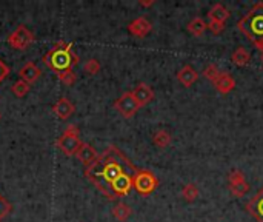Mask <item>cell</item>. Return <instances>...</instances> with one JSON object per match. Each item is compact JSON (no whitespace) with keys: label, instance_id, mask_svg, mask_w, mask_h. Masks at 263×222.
Instances as JSON below:
<instances>
[{"label":"cell","instance_id":"obj_1","mask_svg":"<svg viewBox=\"0 0 263 222\" xmlns=\"http://www.w3.org/2000/svg\"><path fill=\"white\" fill-rule=\"evenodd\" d=\"M237 28L261 53L263 51V2H257L246 13V16L237 22Z\"/></svg>","mask_w":263,"mask_h":222},{"label":"cell","instance_id":"obj_2","mask_svg":"<svg viewBox=\"0 0 263 222\" xmlns=\"http://www.w3.org/2000/svg\"><path fill=\"white\" fill-rule=\"evenodd\" d=\"M43 63L56 71H65V69H72L78 63V56L72 50V43H66L63 40L56 42V45L43 56Z\"/></svg>","mask_w":263,"mask_h":222},{"label":"cell","instance_id":"obj_3","mask_svg":"<svg viewBox=\"0 0 263 222\" xmlns=\"http://www.w3.org/2000/svg\"><path fill=\"white\" fill-rule=\"evenodd\" d=\"M82 139H80V130L77 125L71 124L68 125L62 134L59 136L56 145L59 150L65 155V156H75V153L78 152V148L82 145Z\"/></svg>","mask_w":263,"mask_h":222},{"label":"cell","instance_id":"obj_4","mask_svg":"<svg viewBox=\"0 0 263 222\" xmlns=\"http://www.w3.org/2000/svg\"><path fill=\"white\" fill-rule=\"evenodd\" d=\"M159 187V179L157 176L149 171V170H137L133 175V188L142 194V196H148L151 193H154V190Z\"/></svg>","mask_w":263,"mask_h":222},{"label":"cell","instance_id":"obj_5","mask_svg":"<svg viewBox=\"0 0 263 222\" xmlns=\"http://www.w3.org/2000/svg\"><path fill=\"white\" fill-rule=\"evenodd\" d=\"M34 33L27 28L25 25H19L10 36H8V45L13 50L17 51H25L27 48H30L34 42Z\"/></svg>","mask_w":263,"mask_h":222},{"label":"cell","instance_id":"obj_6","mask_svg":"<svg viewBox=\"0 0 263 222\" xmlns=\"http://www.w3.org/2000/svg\"><path fill=\"white\" fill-rule=\"evenodd\" d=\"M114 108L119 111V114L125 119H131L133 116H136V113L140 110L137 101L134 99L131 91L123 93L119 99H116L114 102Z\"/></svg>","mask_w":263,"mask_h":222},{"label":"cell","instance_id":"obj_7","mask_svg":"<svg viewBox=\"0 0 263 222\" xmlns=\"http://www.w3.org/2000/svg\"><path fill=\"white\" fill-rule=\"evenodd\" d=\"M228 187L235 198H243L249 191V184L246 182L243 173L239 170H232L228 175Z\"/></svg>","mask_w":263,"mask_h":222},{"label":"cell","instance_id":"obj_8","mask_svg":"<svg viewBox=\"0 0 263 222\" xmlns=\"http://www.w3.org/2000/svg\"><path fill=\"white\" fill-rule=\"evenodd\" d=\"M151 31H152V25L146 17H137L133 22H129V25H128V33L137 39L146 37Z\"/></svg>","mask_w":263,"mask_h":222},{"label":"cell","instance_id":"obj_9","mask_svg":"<svg viewBox=\"0 0 263 222\" xmlns=\"http://www.w3.org/2000/svg\"><path fill=\"white\" fill-rule=\"evenodd\" d=\"M131 188H133V175H128V173L119 176V178L111 184V191H113V194H114L117 199L126 196V194L131 191Z\"/></svg>","mask_w":263,"mask_h":222},{"label":"cell","instance_id":"obj_10","mask_svg":"<svg viewBox=\"0 0 263 222\" xmlns=\"http://www.w3.org/2000/svg\"><path fill=\"white\" fill-rule=\"evenodd\" d=\"M75 158H77V159L85 165V168H86V167L93 165V164L99 159V153L94 150V146H93L91 143L83 142V143L80 145V148H78V152L75 153Z\"/></svg>","mask_w":263,"mask_h":222},{"label":"cell","instance_id":"obj_11","mask_svg":"<svg viewBox=\"0 0 263 222\" xmlns=\"http://www.w3.org/2000/svg\"><path fill=\"white\" fill-rule=\"evenodd\" d=\"M42 76V69L34 63V62H27L20 69H19V78L20 81H25L27 84L33 85L37 82Z\"/></svg>","mask_w":263,"mask_h":222},{"label":"cell","instance_id":"obj_12","mask_svg":"<svg viewBox=\"0 0 263 222\" xmlns=\"http://www.w3.org/2000/svg\"><path fill=\"white\" fill-rule=\"evenodd\" d=\"M246 210L257 222H263V188H260L257 194L248 201Z\"/></svg>","mask_w":263,"mask_h":222},{"label":"cell","instance_id":"obj_13","mask_svg":"<svg viewBox=\"0 0 263 222\" xmlns=\"http://www.w3.org/2000/svg\"><path fill=\"white\" fill-rule=\"evenodd\" d=\"M52 113L62 119V120H66L69 119L74 113H75V105L68 99V97H60L54 105H52Z\"/></svg>","mask_w":263,"mask_h":222},{"label":"cell","instance_id":"obj_14","mask_svg":"<svg viewBox=\"0 0 263 222\" xmlns=\"http://www.w3.org/2000/svg\"><path fill=\"white\" fill-rule=\"evenodd\" d=\"M131 93H133V96L137 101V104H139L140 108L145 107V105H148L154 99V90L148 84H145V82L137 84V87Z\"/></svg>","mask_w":263,"mask_h":222},{"label":"cell","instance_id":"obj_15","mask_svg":"<svg viewBox=\"0 0 263 222\" xmlns=\"http://www.w3.org/2000/svg\"><path fill=\"white\" fill-rule=\"evenodd\" d=\"M213 84H214V88H216L220 94H228V93H231V91L235 88V81H234V78L231 76V74L222 72V71H220V74H219L217 79H216Z\"/></svg>","mask_w":263,"mask_h":222},{"label":"cell","instance_id":"obj_16","mask_svg":"<svg viewBox=\"0 0 263 222\" xmlns=\"http://www.w3.org/2000/svg\"><path fill=\"white\" fill-rule=\"evenodd\" d=\"M197 79H199V72H197L191 65H185V66L180 68L179 72H177V81H179L183 87H187V88H190L191 85H194V84L197 82Z\"/></svg>","mask_w":263,"mask_h":222},{"label":"cell","instance_id":"obj_17","mask_svg":"<svg viewBox=\"0 0 263 222\" xmlns=\"http://www.w3.org/2000/svg\"><path fill=\"white\" fill-rule=\"evenodd\" d=\"M208 17H209V20L225 23L226 19L229 17V11H228L222 4H216V5L211 7V10H209V13H208Z\"/></svg>","mask_w":263,"mask_h":222},{"label":"cell","instance_id":"obj_18","mask_svg":"<svg viewBox=\"0 0 263 222\" xmlns=\"http://www.w3.org/2000/svg\"><path fill=\"white\" fill-rule=\"evenodd\" d=\"M231 60H232V63L237 65V66H246V65L249 63V60H251V54L248 53L246 48L239 46V48H235L234 53L231 54Z\"/></svg>","mask_w":263,"mask_h":222},{"label":"cell","instance_id":"obj_19","mask_svg":"<svg viewBox=\"0 0 263 222\" xmlns=\"http://www.w3.org/2000/svg\"><path fill=\"white\" fill-rule=\"evenodd\" d=\"M187 30H188L193 36L200 37V36H203L205 31L208 30V23H206L202 17H194V19L188 23Z\"/></svg>","mask_w":263,"mask_h":222},{"label":"cell","instance_id":"obj_20","mask_svg":"<svg viewBox=\"0 0 263 222\" xmlns=\"http://www.w3.org/2000/svg\"><path fill=\"white\" fill-rule=\"evenodd\" d=\"M171 142H172V136L166 130H157L152 134V143L157 148H166V146L171 145Z\"/></svg>","mask_w":263,"mask_h":222},{"label":"cell","instance_id":"obj_21","mask_svg":"<svg viewBox=\"0 0 263 222\" xmlns=\"http://www.w3.org/2000/svg\"><path fill=\"white\" fill-rule=\"evenodd\" d=\"M131 214H133V208L128 204H125V202H119L113 208V216L117 220H120V222H126Z\"/></svg>","mask_w":263,"mask_h":222},{"label":"cell","instance_id":"obj_22","mask_svg":"<svg viewBox=\"0 0 263 222\" xmlns=\"http://www.w3.org/2000/svg\"><path fill=\"white\" fill-rule=\"evenodd\" d=\"M182 198L187 202H194L199 198V188H197V185L196 184H187V185H183V188H182Z\"/></svg>","mask_w":263,"mask_h":222},{"label":"cell","instance_id":"obj_23","mask_svg":"<svg viewBox=\"0 0 263 222\" xmlns=\"http://www.w3.org/2000/svg\"><path fill=\"white\" fill-rule=\"evenodd\" d=\"M57 78H59V81H60L62 84H65V85H68V87H71V85H74V84L77 82V74H75L74 69L60 71V72H57Z\"/></svg>","mask_w":263,"mask_h":222},{"label":"cell","instance_id":"obj_24","mask_svg":"<svg viewBox=\"0 0 263 222\" xmlns=\"http://www.w3.org/2000/svg\"><path fill=\"white\" fill-rule=\"evenodd\" d=\"M11 91H13V94L14 96H17V97H23V96H27L30 91H31V85L30 84H27L25 81H17L13 87H11Z\"/></svg>","mask_w":263,"mask_h":222},{"label":"cell","instance_id":"obj_25","mask_svg":"<svg viewBox=\"0 0 263 222\" xmlns=\"http://www.w3.org/2000/svg\"><path fill=\"white\" fill-rule=\"evenodd\" d=\"M100 68H102V65H100V62L97 59H90V60H86L83 63V71L86 74H90V76H94V74H97L100 71Z\"/></svg>","mask_w":263,"mask_h":222},{"label":"cell","instance_id":"obj_26","mask_svg":"<svg viewBox=\"0 0 263 222\" xmlns=\"http://www.w3.org/2000/svg\"><path fill=\"white\" fill-rule=\"evenodd\" d=\"M13 211V205H11V202L0 193V222H2L10 213Z\"/></svg>","mask_w":263,"mask_h":222},{"label":"cell","instance_id":"obj_27","mask_svg":"<svg viewBox=\"0 0 263 222\" xmlns=\"http://www.w3.org/2000/svg\"><path fill=\"white\" fill-rule=\"evenodd\" d=\"M219 74H220V69H219L217 65H214V63H209V65L203 69V78H206V79L211 81V82H214V81L217 79Z\"/></svg>","mask_w":263,"mask_h":222},{"label":"cell","instance_id":"obj_28","mask_svg":"<svg viewBox=\"0 0 263 222\" xmlns=\"http://www.w3.org/2000/svg\"><path fill=\"white\" fill-rule=\"evenodd\" d=\"M208 30L213 33V34H220L223 30H225V23H220V22H214V20H209L208 22Z\"/></svg>","mask_w":263,"mask_h":222},{"label":"cell","instance_id":"obj_29","mask_svg":"<svg viewBox=\"0 0 263 222\" xmlns=\"http://www.w3.org/2000/svg\"><path fill=\"white\" fill-rule=\"evenodd\" d=\"M8 74H10V66L2 59H0V84H2L8 78Z\"/></svg>","mask_w":263,"mask_h":222},{"label":"cell","instance_id":"obj_30","mask_svg":"<svg viewBox=\"0 0 263 222\" xmlns=\"http://www.w3.org/2000/svg\"><path fill=\"white\" fill-rule=\"evenodd\" d=\"M155 2H154V0H148V2H145V0H140V2H139V5L140 7H145V8H149V7H152Z\"/></svg>","mask_w":263,"mask_h":222},{"label":"cell","instance_id":"obj_31","mask_svg":"<svg viewBox=\"0 0 263 222\" xmlns=\"http://www.w3.org/2000/svg\"><path fill=\"white\" fill-rule=\"evenodd\" d=\"M260 54H261V56H260V59H261V63H263V51H261Z\"/></svg>","mask_w":263,"mask_h":222},{"label":"cell","instance_id":"obj_32","mask_svg":"<svg viewBox=\"0 0 263 222\" xmlns=\"http://www.w3.org/2000/svg\"><path fill=\"white\" fill-rule=\"evenodd\" d=\"M0 119H2V113H0Z\"/></svg>","mask_w":263,"mask_h":222}]
</instances>
